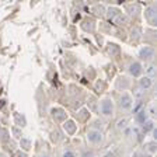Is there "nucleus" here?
Returning <instances> with one entry per match:
<instances>
[{"instance_id":"nucleus-11","label":"nucleus","mask_w":157,"mask_h":157,"mask_svg":"<svg viewBox=\"0 0 157 157\" xmlns=\"http://www.w3.org/2000/svg\"><path fill=\"white\" fill-rule=\"evenodd\" d=\"M114 23L115 24H119V25H122V24H126L128 23V17L124 16L122 13H119L117 17L114 18Z\"/></svg>"},{"instance_id":"nucleus-7","label":"nucleus","mask_w":157,"mask_h":157,"mask_svg":"<svg viewBox=\"0 0 157 157\" xmlns=\"http://www.w3.org/2000/svg\"><path fill=\"white\" fill-rule=\"evenodd\" d=\"M128 72H129V75H132V76H139L142 73V65L139 62H133V63H131L129 65V67H128Z\"/></svg>"},{"instance_id":"nucleus-23","label":"nucleus","mask_w":157,"mask_h":157,"mask_svg":"<svg viewBox=\"0 0 157 157\" xmlns=\"http://www.w3.org/2000/svg\"><path fill=\"white\" fill-rule=\"evenodd\" d=\"M13 135L16 137H21V129H18V128H13Z\"/></svg>"},{"instance_id":"nucleus-28","label":"nucleus","mask_w":157,"mask_h":157,"mask_svg":"<svg viewBox=\"0 0 157 157\" xmlns=\"http://www.w3.org/2000/svg\"><path fill=\"white\" fill-rule=\"evenodd\" d=\"M105 157H115V154L114 153H107L105 154Z\"/></svg>"},{"instance_id":"nucleus-21","label":"nucleus","mask_w":157,"mask_h":157,"mask_svg":"<svg viewBox=\"0 0 157 157\" xmlns=\"http://www.w3.org/2000/svg\"><path fill=\"white\" fill-rule=\"evenodd\" d=\"M147 150L150 151V153H154V151H156V143H154V142L147 143Z\"/></svg>"},{"instance_id":"nucleus-22","label":"nucleus","mask_w":157,"mask_h":157,"mask_svg":"<svg viewBox=\"0 0 157 157\" xmlns=\"http://www.w3.org/2000/svg\"><path fill=\"white\" fill-rule=\"evenodd\" d=\"M128 10H131V11H132L131 16H135L133 11H137V10H139V7H137V4H131V6H128Z\"/></svg>"},{"instance_id":"nucleus-16","label":"nucleus","mask_w":157,"mask_h":157,"mask_svg":"<svg viewBox=\"0 0 157 157\" xmlns=\"http://www.w3.org/2000/svg\"><path fill=\"white\" fill-rule=\"evenodd\" d=\"M143 125H144V126H143V131H144V132H147V131H153V129H154V124H153V121H146Z\"/></svg>"},{"instance_id":"nucleus-14","label":"nucleus","mask_w":157,"mask_h":157,"mask_svg":"<svg viewBox=\"0 0 157 157\" xmlns=\"http://www.w3.org/2000/svg\"><path fill=\"white\" fill-rule=\"evenodd\" d=\"M128 126V119L126 118H122V119H119V121L117 122V129L118 131H124V129H126Z\"/></svg>"},{"instance_id":"nucleus-8","label":"nucleus","mask_w":157,"mask_h":157,"mask_svg":"<svg viewBox=\"0 0 157 157\" xmlns=\"http://www.w3.org/2000/svg\"><path fill=\"white\" fill-rule=\"evenodd\" d=\"M139 87H140L142 90H149V88H151L153 87V78L147 77V76L140 77V80H139Z\"/></svg>"},{"instance_id":"nucleus-4","label":"nucleus","mask_w":157,"mask_h":157,"mask_svg":"<svg viewBox=\"0 0 157 157\" xmlns=\"http://www.w3.org/2000/svg\"><path fill=\"white\" fill-rule=\"evenodd\" d=\"M156 52H154V48L153 46H143V48L139 51V58L143 59V60H151L154 58Z\"/></svg>"},{"instance_id":"nucleus-1","label":"nucleus","mask_w":157,"mask_h":157,"mask_svg":"<svg viewBox=\"0 0 157 157\" xmlns=\"http://www.w3.org/2000/svg\"><path fill=\"white\" fill-rule=\"evenodd\" d=\"M100 112L104 117H112L114 114V102L111 98H104L100 104Z\"/></svg>"},{"instance_id":"nucleus-12","label":"nucleus","mask_w":157,"mask_h":157,"mask_svg":"<svg viewBox=\"0 0 157 157\" xmlns=\"http://www.w3.org/2000/svg\"><path fill=\"white\" fill-rule=\"evenodd\" d=\"M107 11H108V18L111 20V21H114L115 17H117L118 14L121 13V11H119L118 9H115V7H109V9H108Z\"/></svg>"},{"instance_id":"nucleus-24","label":"nucleus","mask_w":157,"mask_h":157,"mask_svg":"<svg viewBox=\"0 0 157 157\" xmlns=\"http://www.w3.org/2000/svg\"><path fill=\"white\" fill-rule=\"evenodd\" d=\"M14 157H27V154L24 153V151H17V153L14 154Z\"/></svg>"},{"instance_id":"nucleus-3","label":"nucleus","mask_w":157,"mask_h":157,"mask_svg":"<svg viewBox=\"0 0 157 157\" xmlns=\"http://www.w3.org/2000/svg\"><path fill=\"white\" fill-rule=\"evenodd\" d=\"M144 17L149 21L150 25H156L157 23V14H156V6H149L144 9Z\"/></svg>"},{"instance_id":"nucleus-18","label":"nucleus","mask_w":157,"mask_h":157,"mask_svg":"<svg viewBox=\"0 0 157 157\" xmlns=\"http://www.w3.org/2000/svg\"><path fill=\"white\" fill-rule=\"evenodd\" d=\"M108 52L111 53V55H118V53H119V48H118L117 45H109Z\"/></svg>"},{"instance_id":"nucleus-13","label":"nucleus","mask_w":157,"mask_h":157,"mask_svg":"<svg viewBox=\"0 0 157 157\" xmlns=\"http://www.w3.org/2000/svg\"><path fill=\"white\" fill-rule=\"evenodd\" d=\"M20 146L23 147L24 150H29V149H31V140H29V139H25V137H21Z\"/></svg>"},{"instance_id":"nucleus-9","label":"nucleus","mask_w":157,"mask_h":157,"mask_svg":"<svg viewBox=\"0 0 157 157\" xmlns=\"http://www.w3.org/2000/svg\"><path fill=\"white\" fill-rule=\"evenodd\" d=\"M63 129L66 131V133L73 135L76 132V129H77V125L75 124V121L69 119V121H65V124H63Z\"/></svg>"},{"instance_id":"nucleus-17","label":"nucleus","mask_w":157,"mask_h":157,"mask_svg":"<svg viewBox=\"0 0 157 157\" xmlns=\"http://www.w3.org/2000/svg\"><path fill=\"white\" fill-rule=\"evenodd\" d=\"M7 139H9V131L2 128V129H0V140L4 142V140H7Z\"/></svg>"},{"instance_id":"nucleus-2","label":"nucleus","mask_w":157,"mask_h":157,"mask_svg":"<svg viewBox=\"0 0 157 157\" xmlns=\"http://www.w3.org/2000/svg\"><path fill=\"white\" fill-rule=\"evenodd\" d=\"M104 140V135L97 129H90L87 132V142L91 144H100Z\"/></svg>"},{"instance_id":"nucleus-30","label":"nucleus","mask_w":157,"mask_h":157,"mask_svg":"<svg viewBox=\"0 0 157 157\" xmlns=\"http://www.w3.org/2000/svg\"><path fill=\"white\" fill-rule=\"evenodd\" d=\"M42 157H52V156H42Z\"/></svg>"},{"instance_id":"nucleus-26","label":"nucleus","mask_w":157,"mask_h":157,"mask_svg":"<svg viewBox=\"0 0 157 157\" xmlns=\"http://www.w3.org/2000/svg\"><path fill=\"white\" fill-rule=\"evenodd\" d=\"M149 111H150V114H151V115L154 114V105H153V104L150 105V108H149Z\"/></svg>"},{"instance_id":"nucleus-29","label":"nucleus","mask_w":157,"mask_h":157,"mask_svg":"<svg viewBox=\"0 0 157 157\" xmlns=\"http://www.w3.org/2000/svg\"><path fill=\"white\" fill-rule=\"evenodd\" d=\"M0 157H7L6 154H3V153H0Z\"/></svg>"},{"instance_id":"nucleus-5","label":"nucleus","mask_w":157,"mask_h":157,"mask_svg":"<svg viewBox=\"0 0 157 157\" xmlns=\"http://www.w3.org/2000/svg\"><path fill=\"white\" fill-rule=\"evenodd\" d=\"M132 105H133V98L131 97V94H128V93H124L119 98V107L122 109H131Z\"/></svg>"},{"instance_id":"nucleus-25","label":"nucleus","mask_w":157,"mask_h":157,"mask_svg":"<svg viewBox=\"0 0 157 157\" xmlns=\"http://www.w3.org/2000/svg\"><path fill=\"white\" fill-rule=\"evenodd\" d=\"M83 157H94V154H93L91 151H88V153H84V156Z\"/></svg>"},{"instance_id":"nucleus-10","label":"nucleus","mask_w":157,"mask_h":157,"mask_svg":"<svg viewBox=\"0 0 157 157\" xmlns=\"http://www.w3.org/2000/svg\"><path fill=\"white\" fill-rule=\"evenodd\" d=\"M136 121L139 122V124H144V122L147 121V111H146V109H142L140 112H137Z\"/></svg>"},{"instance_id":"nucleus-6","label":"nucleus","mask_w":157,"mask_h":157,"mask_svg":"<svg viewBox=\"0 0 157 157\" xmlns=\"http://www.w3.org/2000/svg\"><path fill=\"white\" fill-rule=\"evenodd\" d=\"M51 114H52V117H53V119H55V121H58V122L66 121V112L63 111L62 108H52Z\"/></svg>"},{"instance_id":"nucleus-20","label":"nucleus","mask_w":157,"mask_h":157,"mask_svg":"<svg viewBox=\"0 0 157 157\" xmlns=\"http://www.w3.org/2000/svg\"><path fill=\"white\" fill-rule=\"evenodd\" d=\"M62 157H77V154H76L73 150H65L62 153Z\"/></svg>"},{"instance_id":"nucleus-19","label":"nucleus","mask_w":157,"mask_h":157,"mask_svg":"<svg viewBox=\"0 0 157 157\" xmlns=\"http://www.w3.org/2000/svg\"><path fill=\"white\" fill-rule=\"evenodd\" d=\"M142 35V31L139 28H133L132 29V36H135V39H139Z\"/></svg>"},{"instance_id":"nucleus-27","label":"nucleus","mask_w":157,"mask_h":157,"mask_svg":"<svg viewBox=\"0 0 157 157\" xmlns=\"http://www.w3.org/2000/svg\"><path fill=\"white\" fill-rule=\"evenodd\" d=\"M132 157H144V156H143V154H140V153H135Z\"/></svg>"},{"instance_id":"nucleus-15","label":"nucleus","mask_w":157,"mask_h":157,"mask_svg":"<svg viewBox=\"0 0 157 157\" xmlns=\"http://www.w3.org/2000/svg\"><path fill=\"white\" fill-rule=\"evenodd\" d=\"M146 72H147V77H150V78H153L154 76H156V65H150L149 67L146 69Z\"/></svg>"}]
</instances>
